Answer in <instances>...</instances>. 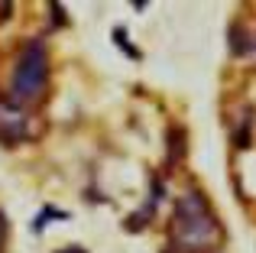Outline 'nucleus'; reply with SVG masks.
Returning <instances> with one entry per match:
<instances>
[{"label":"nucleus","instance_id":"nucleus-1","mask_svg":"<svg viewBox=\"0 0 256 253\" xmlns=\"http://www.w3.org/2000/svg\"><path fill=\"white\" fill-rule=\"evenodd\" d=\"M172 240L185 253H204L220 244V224L214 208L198 188L185 192L172 211Z\"/></svg>","mask_w":256,"mask_h":253},{"label":"nucleus","instance_id":"nucleus-2","mask_svg":"<svg viewBox=\"0 0 256 253\" xmlns=\"http://www.w3.org/2000/svg\"><path fill=\"white\" fill-rule=\"evenodd\" d=\"M46 91H49V56H46V46L39 39H30L20 52L16 65H13L10 94L23 108V104H39Z\"/></svg>","mask_w":256,"mask_h":253},{"label":"nucleus","instance_id":"nucleus-3","mask_svg":"<svg viewBox=\"0 0 256 253\" xmlns=\"http://www.w3.org/2000/svg\"><path fill=\"white\" fill-rule=\"evenodd\" d=\"M32 136V117L16 101L0 94V143H20Z\"/></svg>","mask_w":256,"mask_h":253},{"label":"nucleus","instance_id":"nucleus-4","mask_svg":"<svg viewBox=\"0 0 256 253\" xmlns=\"http://www.w3.org/2000/svg\"><path fill=\"white\" fill-rule=\"evenodd\" d=\"M4 247H6V218L0 211V253H4Z\"/></svg>","mask_w":256,"mask_h":253},{"label":"nucleus","instance_id":"nucleus-5","mask_svg":"<svg viewBox=\"0 0 256 253\" xmlns=\"http://www.w3.org/2000/svg\"><path fill=\"white\" fill-rule=\"evenodd\" d=\"M58 253H84L82 247H65V250H58Z\"/></svg>","mask_w":256,"mask_h":253}]
</instances>
